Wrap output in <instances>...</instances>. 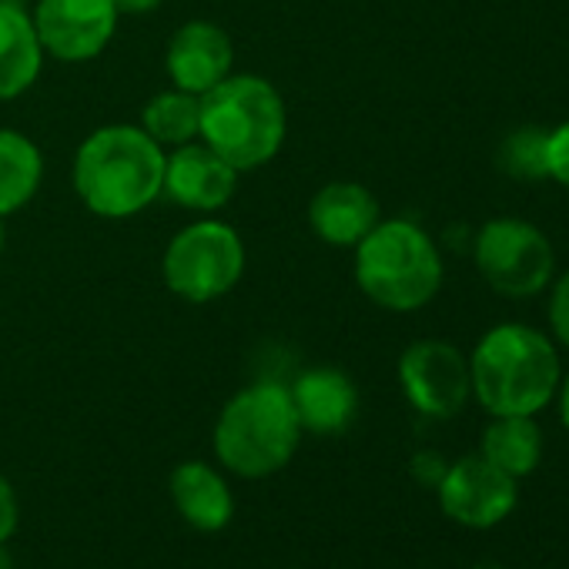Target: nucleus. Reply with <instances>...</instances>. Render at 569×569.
<instances>
[{
	"instance_id": "obj_9",
	"label": "nucleus",
	"mask_w": 569,
	"mask_h": 569,
	"mask_svg": "<svg viewBox=\"0 0 569 569\" xmlns=\"http://www.w3.org/2000/svg\"><path fill=\"white\" fill-rule=\"evenodd\" d=\"M436 489H439L442 512L466 529L499 526L516 509L519 499V479L506 476L479 452L446 466V476L439 479Z\"/></svg>"
},
{
	"instance_id": "obj_23",
	"label": "nucleus",
	"mask_w": 569,
	"mask_h": 569,
	"mask_svg": "<svg viewBox=\"0 0 569 569\" xmlns=\"http://www.w3.org/2000/svg\"><path fill=\"white\" fill-rule=\"evenodd\" d=\"M18 519H21V509H18L14 486L0 476V542H8L18 532Z\"/></svg>"
},
{
	"instance_id": "obj_13",
	"label": "nucleus",
	"mask_w": 569,
	"mask_h": 569,
	"mask_svg": "<svg viewBox=\"0 0 569 569\" xmlns=\"http://www.w3.org/2000/svg\"><path fill=\"white\" fill-rule=\"evenodd\" d=\"M299 426L316 436H336L346 432L359 409V392L352 379L339 369H309L296 379L289 389Z\"/></svg>"
},
{
	"instance_id": "obj_25",
	"label": "nucleus",
	"mask_w": 569,
	"mask_h": 569,
	"mask_svg": "<svg viewBox=\"0 0 569 569\" xmlns=\"http://www.w3.org/2000/svg\"><path fill=\"white\" fill-rule=\"evenodd\" d=\"M111 4L118 14H148L161 4V0H111Z\"/></svg>"
},
{
	"instance_id": "obj_11",
	"label": "nucleus",
	"mask_w": 569,
	"mask_h": 569,
	"mask_svg": "<svg viewBox=\"0 0 569 569\" xmlns=\"http://www.w3.org/2000/svg\"><path fill=\"white\" fill-rule=\"evenodd\" d=\"M238 184V171L218 158L208 144H181L171 158H164V194L194 211L221 208Z\"/></svg>"
},
{
	"instance_id": "obj_12",
	"label": "nucleus",
	"mask_w": 569,
	"mask_h": 569,
	"mask_svg": "<svg viewBox=\"0 0 569 569\" xmlns=\"http://www.w3.org/2000/svg\"><path fill=\"white\" fill-rule=\"evenodd\" d=\"M231 41L218 24L191 21L184 24L171 44H168V74L178 84V91H188L201 98L214 84H221L231 71Z\"/></svg>"
},
{
	"instance_id": "obj_8",
	"label": "nucleus",
	"mask_w": 569,
	"mask_h": 569,
	"mask_svg": "<svg viewBox=\"0 0 569 569\" xmlns=\"http://www.w3.org/2000/svg\"><path fill=\"white\" fill-rule=\"evenodd\" d=\"M399 382L412 409L429 419L459 416L472 396L469 359L442 339L412 342L399 359Z\"/></svg>"
},
{
	"instance_id": "obj_27",
	"label": "nucleus",
	"mask_w": 569,
	"mask_h": 569,
	"mask_svg": "<svg viewBox=\"0 0 569 569\" xmlns=\"http://www.w3.org/2000/svg\"><path fill=\"white\" fill-rule=\"evenodd\" d=\"M0 569H14V559H11V552H8L4 542H0Z\"/></svg>"
},
{
	"instance_id": "obj_17",
	"label": "nucleus",
	"mask_w": 569,
	"mask_h": 569,
	"mask_svg": "<svg viewBox=\"0 0 569 569\" xmlns=\"http://www.w3.org/2000/svg\"><path fill=\"white\" fill-rule=\"evenodd\" d=\"M479 456L506 476L526 479L536 472L542 459V432L532 416H492V422L482 432Z\"/></svg>"
},
{
	"instance_id": "obj_19",
	"label": "nucleus",
	"mask_w": 569,
	"mask_h": 569,
	"mask_svg": "<svg viewBox=\"0 0 569 569\" xmlns=\"http://www.w3.org/2000/svg\"><path fill=\"white\" fill-rule=\"evenodd\" d=\"M201 128V108L198 98L188 91H164L148 101L144 108V134L158 141L161 148H181L198 138Z\"/></svg>"
},
{
	"instance_id": "obj_20",
	"label": "nucleus",
	"mask_w": 569,
	"mask_h": 569,
	"mask_svg": "<svg viewBox=\"0 0 569 569\" xmlns=\"http://www.w3.org/2000/svg\"><path fill=\"white\" fill-rule=\"evenodd\" d=\"M546 128L522 124L509 131L499 144V168L516 181H539L546 178Z\"/></svg>"
},
{
	"instance_id": "obj_14",
	"label": "nucleus",
	"mask_w": 569,
	"mask_h": 569,
	"mask_svg": "<svg viewBox=\"0 0 569 569\" xmlns=\"http://www.w3.org/2000/svg\"><path fill=\"white\" fill-rule=\"evenodd\" d=\"M312 231L336 248H356L379 224V201L366 184L332 181L309 204Z\"/></svg>"
},
{
	"instance_id": "obj_6",
	"label": "nucleus",
	"mask_w": 569,
	"mask_h": 569,
	"mask_svg": "<svg viewBox=\"0 0 569 569\" xmlns=\"http://www.w3.org/2000/svg\"><path fill=\"white\" fill-rule=\"evenodd\" d=\"M482 281L502 299H536L552 284V241L526 218H489L472 244Z\"/></svg>"
},
{
	"instance_id": "obj_4",
	"label": "nucleus",
	"mask_w": 569,
	"mask_h": 569,
	"mask_svg": "<svg viewBox=\"0 0 569 569\" xmlns=\"http://www.w3.org/2000/svg\"><path fill=\"white\" fill-rule=\"evenodd\" d=\"M302 439L292 396L278 382L241 389L218 416L214 452L224 469L241 479H264L289 466Z\"/></svg>"
},
{
	"instance_id": "obj_24",
	"label": "nucleus",
	"mask_w": 569,
	"mask_h": 569,
	"mask_svg": "<svg viewBox=\"0 0 569 569\" xmlns=\"http://www.w3.org/2000/svg\"><path fill=\"white\" fill-rule=\"evenodd\" d=\"M446 459L439 456V452H419L416 459H412V476L419 479V482H426V486H439V479L446 476Z\"/></svg>"
},
{
	"instance_id": "obj_16",
	"label": "nucleus",
	"mask_w": 569,
	"mask_h": 569,
	"mask_svg": "<svg viewBox=\"0 0 569 569\" xmlns=\"http://www.w3.org/2000/svg\"><path fill=\"white\" fill-rule=\"evenodd\" d=\"M44 48L18 0H0V101L24 94L41 74Z\"/></svg>"
},
{
	"instance_id": "obj_5",
	"label": "nucleus",
	"mask_w": 569,
	"mask_h": 569,
	"mask_svg": "<svg viewBox=\"0 0 569 569\" xmlns=\"http://www.w3.org/2000/svg\"><path fill=\"white\" fill-rule=\"evenodd\" d=\"M198 134L234 171H251L271 161L284 141V104L264 78H224L198 98Z\"/></svg>"
},
{
	"instance_id": "obj_7",
	"label": "nucleus",
	"mask_w": 569,
	"mask_h": 569,
	"mask_svg": "<svg viewBox=\"0 0 569 569\" xmlns=\"http://www.w3.org/2000/svg\"><path fill=\"white\" fill-rule=\"evenodd\" d=\"M164 284L184 302H211L231 292L244 271V244L224 221H194L164 251Z\"/></svg>"
},
{
	"instance_id": "obj_21",
	"label": "nucleus",
	"mask_w": 569,
	"mask_h": 569,
	"mask_svg": "<svg viewBox=\"0 0 569 569\" xmlns=\"http://www.w3.org/2000/svg\"><path fill=\"white\" fill-rule=\"evenodd\" d=\"M546 319L552 329V339L569 352V268L552 281V296L546 306Z\"/></svg>"
},
{
	"instance_id": "obj_15",
	"label": "nucleus",
	"mask_w": 569,
	"mask_h": 569,
	"mask_svg": "<svg viewBox=\"0 0 569 569\" xmlns=\"http://www.w3.org/2000/svg\"><path fill=\"white\" fill-rule=\"evenodd\" d=\"M171 499L188 526L198 532H221L234 516V499L221 472L208 462H181L171 472Z\"/></svg>"
},
{
	"instance_id": "obj_2",
	"label": "nucleus",
	"mask_w": 569,
	"mask_h": 569,
	"mask_svg": "<svg viewBox=\"0 0 569 569\" xmlns=\"http://www.w3.org/2000/svg\"><path fill=\"white\" fill-rule=\"evenodd\" d=\"M74 188L101 218L138 214L164 188V151L141 128H101L74 158Z\"/></svg>"
},
{
	"instance_id": "obj_10",
	"label": "nucleus",
	"mask_w": 569,
	"mask_h": 569,
	"mask_svg": "<svg viewBox=\"0 0 569 569\" xmlns=\"http://www.w3.org/2000/svg\"><path fill=\"white\" fill-rule=\"evenodd\" d=\"M31 21L44 51L78 64L111 44L118 11L111 0H38Z\"/></svg>"
},
{
	"instance_id": "obj_22",
	"label": "nucleus",
	"mask_w": 569,
	"mask_h": 569,
	"mask_svg": "<svg viewBox=\"0 0 569 569\" xmlns=\"http://www.w3.org/2000/svg\"><path fill=\"white\" fill-rule=\"evenodd\" d=\"M546 178L569 188V121L546 134Z\"/></svg>"
},
{
	"instance_id": "obj_26",
	"label": "nucleus",
	"mask_w": 569,
	"mask_h": 569,
	"mask_svg": "<svg viewBox=\"0 0 569 569\" xmlns=\"http://www.w3.org/2000/svg\"><path fill=\"white\" fill-rule=\"evenodd\" d=\"M556 396H559V419H562V426L569 429V376H562V379H559Z\"/></svg>"
},
{
	"instance_id": "obj_3",
	"label": "nucleus",
	"mask_w": 569,
	"mask_h": 569,
	"mask_svg": "<svg viewBox=\"0 0 569 569\" xmlns=\"http://www.w3.org/2000/svg\"><path fill=\"white\" fill-rule=\"evenodd\" d=\"M442 274L439 244L409 218L379 221L356 244V281L379 309H426L442 289Z\"/></svg>"
},
{
	"instance_id": "obj_1",
	"label": "nucleus",
	"mask_w": 569,
	"mask_h": 569,
	"mask_svg": "<svg viewBox=\"0 0 569 569\" xmlns=\"http://www.w3.org/2000/svg\"><path fill=\"white\" fill-rule=\"evenodd\" d=\"M472 396L489 416H536L559 389L556 342L522 322L492 326L469 359Z\"/></svg>"
},
{
	"instance_id": "obj_18",
	"label": "nucleus",
	"mask_w": 569,
	"mask_h": 569,
	"mask_svg": "<svg viewBox=\"0 0 569 569\" xmlns=\"http://www.w3.org/2000/svg\"><path fill=\"white\" fill-rule=\"evenodd\" d=\"M41 174V151L31 144V138L0 128V218L24 208L34 198Z\"/></svg>"
},
{
	"instance_id": "obj_28",
	"label": "nucleus",
	"mask_w": 569,
	"mask_h": 569,
	"mask_svg": "<svg viewBox=\"0 0 569 569\" xmlns=\"http://www.w3.org/2000/svg\"><path fill=\"white\" fill-rule=\"evenodd\" d=\"M0 254H4V221H0Z\"/></svg>"
}]
</instances>
